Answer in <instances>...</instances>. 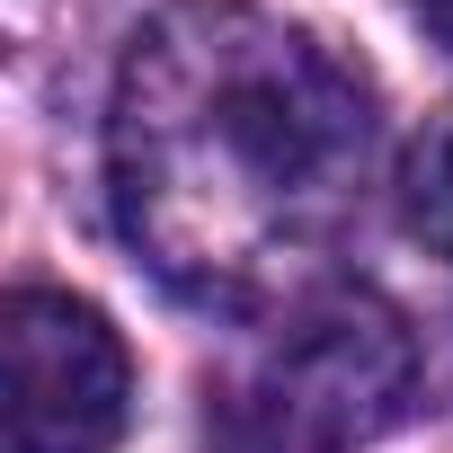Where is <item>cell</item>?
Masks as SVG:
<instances>
[{
	"label": "cell",
	"mask_w": 453,
	"mask_h": 453,
	"mask_svg": "<svg viewBox=\"0 0 453 453\" xmlns=\"http://www.w3.org/2000/svg\"><path fill=\"white\" fill-rule=\"evenodd\" d=\"M373 89L258 0H169L107 89V204L196 311H267L320 276L373 178Z\"/></svg>",
	"instance_id": "cell-1"
},
{
	"label": "cell",
	"mask_w": 453,
	"mask_h": 453,
	"mask_svg": "<svg viewBox=\"0 0 453 453\" xmlns=\"http://www.w3.org/2000/svg\"><path fill=\"white\" fill-rule=\"evenodd\" d=\"M418 391V338L409 320L347 285L311 294L232 382V426L258 453H356L409 418Z\"/></svg>",
	"instance_id": "cell-2"
},
{
	"label": "cell",
	"mask_w": 453,
	"mask_h": 453,
	"mask_svg": "<svg viewBox=\"0 0 453 453\" xmlns=\"http://www.w3.org/2000/svg\"><path fill=\"white\" fill-rule=\"evenodd\" d=\"M0 400L10 453H116L134 418V356L107 311L27 285L0 311Z\"/></svg>",
	"instance_id": "cell-3"
},
{
	"label": "cell",
	"mask_w": 453,
	"mask_h": 453,
	"mask_svg": "<svg viewBox=\"0 0 453 453\" xmlns=\"http://www.w3.org/2000/svg\"><path fill=\"white\" fill-rule=\"evenodd\" d=\"M400 232L426 258H453V107L409 142L400 160Z\"/></svg>",
	"instance_id": "cell-4"
},
{
	"label": "cell",
	"mask_w": 453,
	"mask_h": 453,
	"mask_svg": "<svg viewBox=\"0 0 453 453\" xmlns=\"http://www.w3.org/2000/svg\"><path fill=\"white\" fill-rule=\"evenodd\" d=\"M418 19H426V27H435V45L453 54V0H418Z\"/></svg>",
	"instance_id": "cell-5"
}]
</instances>
